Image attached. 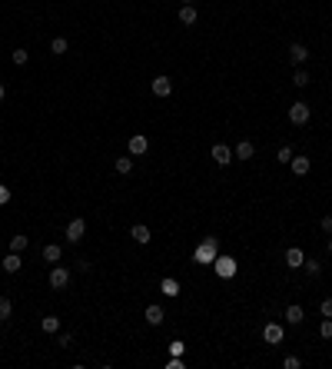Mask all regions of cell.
Instances as JSON below:
<instances>
[{
	"label": "cell",
	"instance_id": "35",
	"mask_svg": "<svg viewBox=\"0 0 332 369\" xmlns=\"http://www.w3.org/2000/svg\"><path fill=\"white\" fill-rule=\"evenodd\" d=\"M322 233H332V216H322Z\"/></svg>",
	"mask_w": 332,
	"mask_h": 369
},
{
	"label": "cell",
	"instance_id": "38",
	"mask_svg": "<svg viewBox=\"0 0 332 369\" xmlns=\"http://www.w3.org/2000/svg\"><path fill=\"white\" fill-rule=\"evenodd\" d=\"M329 250H332V239H329Z\"/></svg>",
	"mask_w": 332,
	"mask_h": 369
},
{
	"label": "cell",
	"instance_id": "26",
	"mask_svg": "<svg viewBox=\"0 0 332 369\" xmlns=\"http://www.w3.org/2000/svg\"><path fill=\"white\" fill-rule=\"evenodd\" d=\"M302 266H306V273H309V276H319V273H322V263H319V260H306Z\"/></svg>",
	"mask_w": 332,
	"mask_h": 369
},
{
	"label": "cell",
	"instance_id": "31",
	"mask_svg": "<svg viewBox=\"0 0 332 369\" xmlns=\"http://www.w3.org/2000/svg\"><path fill=\"white\" fill-rule=\"evenodd\" d=\"M27 60H30V53H27V50H13V63H20V67H24Z\"/></svg>",
	"mask_w": 332,
	"mask_h": 369
},
{
	"label": "cell",
	"instance_id": "25",
	"mask_svg": "<svg viewBox=\"0 0 332 369\" xmlns=\"http://www.w3.org/2000/svg\"><path fill=\"white\" fill-rule=\"evenodd\" d=\"M319 336H322V339H332V319H329V316H322V323H319Z\"/></svg>",
	"mask_w": 332,
	"mask_h": 369
},
{
	"label": "cell",
	"instance_id": "34",
	"mask_svg": "<svg viewBox=\"0 0 332 369\" xmlns=\"http://www.w3.org/2000/svg\"><path fill=\"white\" fill-rule=\"evenodd\" d=\"M286 369H299V356H286Z\"/></svg>",
	"mask_w": 332,
	"mask_h": 369
},
{
	"label": "cell",
	"instance_id": "27",
	"mask_svg": "<svg viewBox=\"0 0 332 369\" xmlns=\"http://www.w3.org/2000/svg\"><path fill=\"white\" fill-rule=\"evenodd\" d=\"M292 83H296V87H306V83H309V73H306L302 67H296V77H292Z\"/></svg>",
	"mask_w": 332,
	"mask_h": 369
},
{
	"label": "cell",
	"instance_id": "29",
	"mask_svg": "<svg viewBox=\"0 0 332 369\" xmlns=\"http://www.w3.org/2000/svg\"><path fill=\"white\" fill-rule=\"evenodd\" d=\"M50 50H53V53H67V40H63V37H56L53 44H50Z\"/></svg>",
	"mask_w": 332,
	"mask_h": 369
},
{
	"label": "cell",
	"instance_id": "15",
	"mask_svg": "<svg viewBox=\"0 0 332 369\" xmlns=\"http://www.w3.org/2000/svg\"><path fill=\"white\" fill-rule=\"evenodd\" d=\"M286 263L292 266V269H299L302 263H306V253H302V250H296V246H292V250H286Z\"/></svg>",
	"mask_w": 332,
	"mask_h": 369
},
{
	"label": "cell",
	"instance_id": "9",
	"mask_svg": "<svg viewBox=\"0 0 332 369\" xmlns=\"http://www.w3.org/2000/svg\"><path fill=\"white\" fill-rule=\"evenodd\" d=\"M209 153H213V160L220 163V167H226V163H232V150H229L226 143H216V146H213Z\"/></svg>",
	"mask_w": 332,
	"mask_h": 369
},
{
	"label": "cell",
	"instance_id": "13",
	"mask_svg": "<svg viewBox=\"0 0 332 369\" xmlns=\"http://www.w3.org/2000/svg\"><path fill=\"white\" fill-rule=\"evenodd\" d=\"M163 306H157V303H153V306H146V323H150V326H160V323H163Z\"/></svg>",
	"mask_w": 332,
	"mask_h": 369
},
{
	"label": "cell",
	"instance_id": "17",
	"mask_svg": "<svg viewBox=\"0 0 332 369\" xmlns=\"http://www.w3.org/2000/svg\"><path fill=\"white\" fill-rule=\"evenodd\" d=\"M160 293H166V296H180V283H176L173 276H166V280L160 283Z\"/></svg>",
	"mask_w": 332,
	"mask_h": 369
},
{
	"label": "cell",
	"instance_id": "3",
	"mask_svg": "<svg viewBox=\"0 0 332 369\" xmlns=\"http://www.w3.org/2000/svg\"><path fill=\"white\" fill-rule=\"evenodd\" d=\"M309 117H313V110H309V103H292L289 106V120H292L296 126H302V123H309Z\"/></svg>",
	"mask_w": 332,
	"mask_h": 369
},
{
	"label": "cell",
	"instance_id": "33",
	"mask_svg": "<svg viewBox=\"0 0 332 369\" xmlns=\"http://www.w3.org/2000/svg\"><path fill=\"white\" fill-rule=\"evenodd\" d=\"M4 203H10V190H7L4 183H0V207H4Z\"/></svg>",
	"mask_w": 332,
	"mask_h": 369
},
{
	"label": "cell",
	"instance_id": "10",
	"mask_svg": "<svg viewBox=\"0 0 332 369\" xmlns=\"http://www.w3.org/2000/svg\"><path fill=\"white\" fill-rule=\"evenodd\" d=\"M289 60H292V67H302V63L309 60V50L302 44H292V47H289Z\"/></svg>",
	"mask_w": 332,
	"mask_h": 369
},
{
	"label": "cell",
	"instance_id": "12",
	"mask_svg": "<svg viewBox=\"0 0 332 369\" xmlns=\"http://www.w3.org/2000/svg\"><path fill=\"white\" fill-rule=\"evenodd\" d=\"M130 236H133V239H136V243H140V246H146V243H150V226H143V223H136V226H133V230H130Z\"/></svg>",
	"mask_w": 332,
	"mask_h": 369
},
{
	"label": "cell",
	"instance_id": "5",
	"mask_svg": "<svg viewBox=\"0 0 332 369\" xmlns=\"http://www.w3.org/2000/svg\"><path fill=\"white\" fill-rule=\"evenodd\" d=\"M83 236H87V219H70V226H67V239H70V243H80Z\"/></svg>",
	"mask_w": 332,
	"mask_h": 369
},
{
	"label": "cell",
	"instance_id": "24",
	"mask_svg": "<svg viewBox=\"0 0 332 369\" xmlns=\"http://www.w3.org/2000/svg\"><path fill=\"white\" fill-rule=\"evenodd\" d=\"M40 326H44V333H56V329H60V319H56V316H44V323H40Z\"/></svg>",
	"mask_w": 332,
	"mask_h": 369
},
{
	"label": "cell",
	"instance_id": "21",
	"mask_svg": "<svg viewBox=\"0 0 332 369\" xmlns=\"http://www.w3.org/2000/svg\"><path fill=\"white\" fill-rule=\"evenodd\" d=\"M286 319H289V323H296V326H299L302 319H306V313H302V306H289V309H286Z\"/></svg>",
	"mask_w": 332,
	"mask_h": 369
},
{
	"label": "cell",
	"instance_id": "16",
	"mask_svg": "<svg viewBox=\"0 0 332 369\" xmlns=\"http://www.w3.org/2000/svg\"><path fill=\"white\" fill-rule=\"evenodd\" d=\"M20 266H24V263H20V253H7V256H4V269H7V273H20Z\"/></svg>",
	"mask_w": 332,
	"mask_h": 369
},
{
	"label": "cell",
	"instance_id": "4",
	"mask_svg": "<svg viewBox=\"0 0 332 369\" xmlns=\"http://www.w3.org/2000/svg\"><path fill=\"white\" fill-rule=\"evenodd\" d=\"M50 286L53 289H67L70 286V269L67 266H53L50 269Z\"/></svg>",
	"mask_w": 332,
	"mask_h": 369
},
{
	"label": "cell",
	"instance_id": "30",
	"mask_svg": "<svg viewBox=\"0 0 332 369\" xmlns=\"http://www.w3.org/2000/svg\"><path fill=\"white\" fill-rule=\"evenodd\" d=\"M276 160H279V163H289V160H292V150H289V146H279Z\"/></svg>",
	"mask_w": 332,
	"mask_h": 369
},
{
	"label": "cell",
	"instance_id": "19",
	"mask_svg": "<svg viewBox=\"0 0 332 369\" xmlns=\"http://www.w3.org/2000/svg\"><path fill=\"white\" fill-rule=\"evenodd\" d=\"M27 246H30V239H27V236H24V233H17V236H13V239H10V253H24V250H27Z\"/></svg>",
	"mask_w": 332,
	"mask_h": 369
},
{
	"label": "cell",
	"instance_id": "14",
	"mask_svg": "<svg viewBox=\"0 0 332 369\" xmlns=\"http://www.w3.org/2000/svg\"><path fill=\"white\" fill-rule=\"evenodd\" d=\"M180 24H186V27L196 24V7H193V4H183V7H180Z\"/></svg>",
	"mask_w": 332,
	"mask_h": 369
},
{
	"label": "cell",
	"instance_id": "32",
	"mask_svg": "<svg viewBox=\"0 0 332 369\" xmlns=\"http://www.w3.org/2000/svg\"><path fill=\"white\" fill-rule=\"evenodd\" d=\"M319 313H322V316H329V319H332V300H322V306H319Z\"/></svg>",
	"mask_w": 332,
	"mask_h": 369
},
{
	"label": "cell",
	"instance_id": "22",
	"mask_svg": "<svg viewBox=\"0 0 332 369\" xmlns=\"http://www.w3.org/2000/svg\"><path fill=\"white\" fill-rule=\"evenodd\" d=\"M10 313H13V303L7 300V296H0V323H7V319H10Z\"/></svg>",
	"mask_w": 332,
	"mask_h": 369
},
{
	"label": "cell",
	"instance_id": "23",
	"mask_svg": "<svg viewBox=\"0 0 332 369\" xmlns=\"http://www.w3.org/2000/svg\"><path fill=\"white\" fill-rule=\"evenodd\" d=\"M44 260H47V263H56V260H60V246H56V243L44 246Z\"/></svg>",
	"mask_w": 332,
	"mask_h": 369
},
{
	"label": "cell",
	"instance_id": "28",
	"mask_svg": "<svg viewBox=\"0 0 332 369\" xmlns=\"http://www.w3.org/2000/svg\"><path fill=\"white\" fill-rule=\"evenodd\" d=\"M169 353H173V356H183V353H186V343H180V339H173V343H169Z\"/></svg>",
	"mask_w": 332,
	"mask_h": 369
},
{
	"label": "cell",
	"instance_id": "20",
	"mask_svg": "<svg viewBox=\"0 0 332 369\" xmlns=\"http://www.w3.org/2000/svg\"><path fill=\"white\" fill-rule=\"evenodd\" d=\"M113 170H116V173H130V170H133V157H120L116 163H113Z\"/></svg>",
	"mask_w": 332,
	"mask_h": 369
},
{
	"label": "cell",
	"instance_id": "6",
	"mask_svg": "<svg viewBox=\"0 0 332 369\" xmlns=\"http://www.w3.org/2000/svg\"><path fill=\"white\" fill-rule=\"evenodd\" d=\"M146 150H150V140H146L143 133H136V137H130V157H143Z\"/></svg>",
	"mask_w": 332,
	"mask_h": 369
},
{
	"label": "cell",
	"instance_id": "11",
	"mask_svg": "<svg viewBox=\"0 0 332 369\" xmlns=\"http://www.w3.org/2000/svg\"><path fill=\"white\" fill-rule=\"evenodd\" d=\"M289 167H292V173H296V176H306L313 163H309V157H302V153H299V157H292V160H289Z\"/></svg>",
	"mask_w": 332,
	"mask_h": 369
},
{
	"label": "cell",
	"instance_id": "36",
	"mask_svg": "<svg viewBox=\"0 0 332 369\" xmlns=\"http://www.w3.org/2000/svg\"><path fill=\"white\" fill-rule=\"evenodd\" d=\"M4 97H7V87H4V83H0V103H4Z\"/></svg>",
	"mask_w": 332,
	"mask_h": 369
},
{
	"label": "cell",
	"instance_id": "1",
	"mask_svg": "<svg viewBox=\"0 0 332 369\" xmlns=\"http://www.w3.org/2000/svg\"><path fill=\"white\" fill-rule=\"evenodd\" d=\"M216 256H220V253H216V239H213V236H206V239H203V243L193 250V260H196V263H203V266H213Z\"/></svg>",
	"mask_w": 332,
	"mask_h": 369
},
{
	"label": "cell",
	"instance_id": "37",
	"mask_svg": "<svg viewBox=\"0 0 332 369\" xmlns=\"http://www.w3.org/2000/svg\"><path fill=\"white\" fill-rule=\"evenodd\" d=\"M183 4H193V0H183Z\"/></svg>",
	"mask_w": 332,
	"mask_h": 369
},
{
	"label": "cell",
	"instance_id": "18",
	"mask_svg": "<svg viewBox=\"0 0 332 369\" xmlns=\"http://www.w3.org/2000/svg\"><path fill=\"white\" fill-rule=\"evenodd\" d=\"M252 153H256V146H252L249 140H243V143L236 146V157H239V160H252Z\"/></svg>",
	"mask_w": 332,
	"mask_h": 369
},
{
	"label": "cell",
	"instance_id": "8",
	"mask_svg": "<svg viewBox=\"0 0 332 369\" xmlns=\"http://www.w3.org/2000/svg\"><path fill=\"white\" fill-rule=\"evenodd\" d=\"M153 94L157 97H169L173 94V80H169V77H153Z\"/></svg>",
	"mask_w": 332,
	"mask_h": 369
},
{
	"label": "cell",
	"instance_id": "2",
	"mask_svg": "<svg viewBox=\"0 0 332 369\" xmlns=\"http://www.w3.org/2000/svg\"><path fill=\"white\" fill-rule=\"evenodd\" d=\"M213 269H216V276H223V280H232V276H236V260L232 256H216Z\"/></svg>",
	"mask_w": 332,
	"mask_h": 369
},
{
	"label": "cell",
	"instance_id": "7",
	"mask_svg": "<svg viewBox=\"0 0 332 369\" xmlns=\"http://www.w3.org/2000/svg\"><path fill=\"white\" fill-rule=\"evenodd\" d=\"M263 339H266L269 346H279V343H282V326H279V323H269V326L263 329Z\"/></svg>",
	"mask_w": 332,
	"mask_h": 369
}]
</instances>
